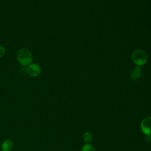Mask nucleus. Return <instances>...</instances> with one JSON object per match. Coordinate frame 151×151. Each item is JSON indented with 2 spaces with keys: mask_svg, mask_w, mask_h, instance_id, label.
Segmentation results:
<instances>
[{
  "mask_svg": "<svg viewBox=\"0 0 151 151\" xmlns=\"http://www.w3.org/2000/svg\"><path fill=\"white\" fill-rule=\"evenodd\" d=\"M5 54V49L4 47L0 46V58L2 57Z\"/></svg>",
  "mask_w": 151,
  "mask_h": 151,
  "instance_id": "1a4fd4ad",
  "label": "nucleus"
},
{
  "mask_svg": "<svg viewBox=\"0 0 151 151\" xmlns=\"http://www.w3.org/2000/svg\"><path fill=\"white\" fill-rule=\"evenodd\" d=\"M132 59L133 62L137 66H142L146 64L147 60V54L141 49L134 50L132 54Z\"/></svg>",
  "mask_w": 151,
  "mask_h": 151,
  "instance_id": "f03ea898",
  "label": "nucleus"
},
{
  "mask_svg": "<svg viewBox=\"0 0 151 151\" xmlns=\"http://www.w3.org/2000/svg\"><path fill=\"white\" fill-rule=\"evenodd\" d=\"M92 134L89 132H86L83 135V139L86 143H89L92 140Z\"/></svg>",
  "mask_w": 151,
  "mask_h": 151,
  "instance_id": "0eeeda50",
  "label": "nucleus"
},
{
  "mask_svg": "<svg viewBox=\"0 0 151 151\" xmlns=\"http://www.w3.org/2000/svg\"><path fill=\"white\" fill-rule=\"evenodd\" d=\"M142 132L146 136H151V116L144 118L140 123Z\"/></svg>",
  "mask_w": 151,
  "mask_h": 151,
  "instance_id": "7ed1b4c3",
  "label": "nucleus"
},
{
  "mask_svg": "<svg viewBox=\"0 0 151 151\" xmlns=\"http://www.w3.org/2000/svg\"><path fill=\"white\" fill-rule=\"evenodd\" d=\"M17 60L22 66H28L32 63L33 55L31 52L27 48H21L17 52Z\"/></svg>",
  "mask_w": 151,
  "mask_h": 151,
  "instance_id": "f257e3e1",
  "label": "nucleus"
},
{
  "mask_svg": "<svg viewBox=\"0 0 151 151\" xmlns=\"http://www.w3.org/2000/svg\"><path fill=\"white\" fill-rule=\"evenodd\" d=\"M26 71L29 76L31 77H37L40 74L41 69L38 64L36 63H31L27 66Z\"/></svg>",
  "mask_w": 151,
  "mask_h": 151,
  "instance_id": "20e7f679",
  "label": "nucleus"
},
{
  "mask_svg": "<svg viewBox=\"0 0 151 151\" xmlns=\"http://www.w3.org/2000/svg\"><path fill=\"white\" fill-rule=\"evenodd\" d=\"M142 69L140 66L135 67L132 71L130 77L133 80H136L139 79L142 75Z\"/></svg>",
  "mask_w": 151,
  "mask_h": 151,
  "instance_id": "39448f33",
  "label": "nucleus"
},
{
  "mask_svg": "<svg viewBox=\"0 0 151 151\" xmlns=\"http://www.w3.org/2000/svg\"><path fill=\"white\" fill-rule=\"evenodd\" d=\"M81 151H94V148L91 144L86 143L83 145Z\"/></svg>",
  "mask_w": 151,
  "mask_h": 151,
  "instance_id": "6e6552de",
  "label": "nucleus"
},
{
  "mask_svg": "<svg viewBox=\"0 0 151 151\" xmlns=\"http://www.w3.org/2000/svg\"><path fill=\"white\" fill-rule=\"evenodd\" d=\"M14 147V142L11 139H6L1 144L2 151H11Z\"/></svg>",
  "mask_w": 151,
  "mask_h": 151,
  "instance_id": "423d86ee",
  "label": "nucleus"
},
{
  "mask_svg": "<svg viewBox=\"0 0 151 151\" xmlns=\"http://www.w3.org/2000/svg\"><path fill=\"white\" fill-rule=\"evenodd\" d=\"M150 140H151V137H150Z\"/></svg>",
  "mask_w": 151,
  "mask_h": 151,
  "instance_id": "9d476101",
  "label": "nucleus"
}]
</instances>
